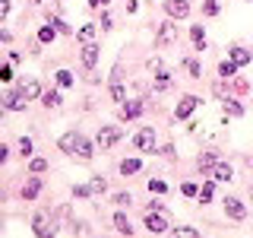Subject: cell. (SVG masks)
Segmentation results:
<instances>
[{
    "label": "cell",
    "mask_w": 253,
    "mask_h": 238,
    "mask_svg": "<svg viewBox=\"0 0 253 238\" xmlns=\"http://www.w3.org/2000/svg\"><path fill=\"white\" fill-rule=\"evenodd\" d=\"M22 92H26L29 99H38V95H42V86H38V79H26V83H22Z\"/></svg>",
    "instance_id": "22"
},
{
    "label": "cell",
    "mask_w": 253,
    "mask_h": 238,
    "mask_svg": "<svg viewBox=\"0 0 253 238\" xmlns=\"http://www.w3.org/2000/svg\"><path fill=\"white\" fill-rule=\"evenodd\" d=\"M54 35H57V29H54V26H42V29H38V42H54Z\"/></svg>",
    "instance_id": "25"
},
{
    "label": "cell",
    "mask_w": 253,
    "mask_h": 238,
    "mask_svg": "<svg viewBox=\"0 0 253 238\" xmlns=\"http://www.w3.org/2000/svg\"><path fill=\"white\" fill-rule=\"evenodd\" d=\"M51 26H54V29H57V32H63V35H70V32H73V29H70V26H67V22H63V19H54V22H51Z\"/></svg>",
    "instance_id": "40"
},
{
    "label": "cell",
    "mask_w": 253,
    "mask_h": 238,
    "mask_svg": "<svg viewBox=\"0 0 253 238\" xmlns=\"http://www.w3.org/2000/svg\"><path fill=\"white\" fill-rule=\"evenodd\" d=\"M6 13H10V0H0V19H6Z\"/></svg>",
    "instance_id": "42"
},
{
    "label": "cell",
    "mask_w": 253,
    "mask_h": 238,
    "mask_svg": "<svg viewBox=\"0 0 253 238\" xmlns=\"http://www.w3.org/2000/svg\"><path fill=\"white\" fill-rule=\"evenodd\" d=\"M168 86H171V73L168 70H158L155 73V89H168Z\"/></svg>",
    "instance_id": "24"
},
{
    "label": "cell",
    "mask_w": 253,
    "mask_h": 238,
    "mask_svg": "<svg viewBox=\"0 0 253 238\" xmlns=\"http://www.w3.org/2000/svg\"><path fill=\"white\" fill-rule=\"evenodd\" d=\"M32 229H35V235L38 238H54V219H51V213H44V210H38L35 213V219H32Z\"/></svg>",
    "instance_id": "1"
},
{
    "label": "cell",
    "mask_w": 253,
    "mask_h": 238,
    "mask_svg": "<svg viewBox=\"0 0 253 238\" xmlns=\"http://www.w3.org/2000/svg\"><path fill=\"white\" fill-rule=\"evenodd\" d=\"M19 153L26 156V159L32 156V140H29V137H22V140H19Z\"/></svg>",
    "instance_id": "37"
},
{
    "label": "cell",
    "mask_w": 253,
    "mask_h": 238,
    "mask_svg": "<svg viewBox=\"0 0 253 238\" xmlns=\"http://www.w3.org/2000/svg\"><path fill=\"white\" fill-rule=\"evenodd\" d=\"M105 190H108V181H105V178H92L89 184L73 187V194H76V197H89V194H105Z\"/></svg>",
    "instance_id": "5"
},
{
    "label": "cell",
    "mask_w": 253,
    "mask_h": 238,
    "mask_svg": "<svg viewBox=\"0 0 253 238\" xmlns=\"http://www.w3.org/2000/svg\"><path fill=\"white\" fill-rule=\"evenodd\" d=\"M114 226H117V232H121V235H133V226H130V219H126L124 213H117V216H114Z\"/></svg>",
    "instance_id": "21"
},
{
    "label": "cell",
    "mask_w": 253,
    "mask_h": 238,
    "mask_svg": "<svg viewBox=\"0 0 253 238\" xmlns=\"http://www.w3.org/2000/svg\"><path fill=\"white\" fill-rule=\"evenodd\" d=\"M38 190H42V178H29L26 187H22V197H26V200H35Z\"/></svg>",
    "instance_id": "14"
},
{
    "label": "cell",
    "mask_w": 253,
    "mask_h": 238,
    "mask_svg": "<svg viewBox=\"0 0 253 238\" xmlns=\"http://www.w3.org/2000/svg\"><path fill=\"white\" fill-rule=\"evenodd\" d=\"M92 38H95V26H83V29H79V42H85V45H89Z\"/></svg>",
    "instance_id": "32"
},
{
    "label": "cell",
    "mask_w": 253,
    "mask_h": 238,
    "mask_svg": "<svg viewBox=\"0 0 253 238\" xmlns=\"http://www.w3.org/2000/svg\"><path fill=\"white\" fill-rule=\"evenodd\" d=\"M212 194H215V187H212V181H209V184L200 187V194H196V197H200V203H206V200H212Z\"/></svg>",
    "instance_id": "31"
},
{
    "label": "cell",
    "mask_w": 253,
    "mask_h": 238,
    "mask_svg": "<svg viewBox=\"0 0 253 238\" xmlns=\"http://www.w3.org/2000/svg\"><path fill=\"white\" fill-rule=\"evenodd\" d=\"M26 102H29V95L26 92H13V95H6V108H10V111H22V108H26Z\"/></svg>",
    "instance_id": "12"
},
{
    "label": "cell",
    "mask_w": 253,
    "mask_h": 238,
    "mask_svg": "<svg viewBox=\"0 0 253 238\" xmlns=\"http://www.w3.org/2000/svg\"><path fill=\"white\" fill-rule=\"evenodd\" d=\"M187 63V70H190V73H193V76H203V70H200V63H196L193 58H190V60H184Z\"/></svg>",
    "instance_id": "39"
},
{
    "label": "cell",
    "mask_w": 253,
    "mask_h": 238,
    "mask_svg": "<svg viewBox=\"0 0 253 238\" xmlns=\"http://www.w3.org/2000/svg\"><path fill=\"white\" fill-rule=\"evenodd\" d=\"M225 213H228L231 219H237V222H241V219H247V206L237 200V197H228V200H225Z\"/></svg>",
    "instance_id": "10"
},
{
    "label": "cell",
    "mask_w": 253,
    "mask_h": 238,
    "mask_svg": "<svg viewBox=\"0 0 253 238\" xmlns=\"http://www.w3.org/2000/svg\"><path fill=\"white\" fill-rule=\"evenodd\" d=\"M250 197H253V187H250Z\"/></svg>",
    "instance_id": "45"
},
{
    "label": "cell",
    "mask_w": 253,
    "mask_h": 238,
    "mask_svg": "<svg viewBox=\"0 0 253 238\" xmlns=\"http://www.w3.org/2000/svg\"><path fill=\"white\" fill-rule=\"evenodd\" d=\"M79 140H83V133H76V130H70V133H63L60 137V153H70V156H76V146H79Z\"/></svg>",
    "instance_id": "9"
},
{
    "label": "cell",
    "mask_w": 253,
    "mask_h": 238,
    "mask_svg": "<svg viewBox=\"0 0 253 238\" xmlns=\"http://www.w3.org/2000/svg\"><path fill=\"white\" fill-rule=\"evenodd\" d=\"M139 169H142L139 159H124V162H121V175H124V178H126V175H136Z\"/></svg>",
    "instance_id": "18"
},
{
    "label": "cell",
    "mask_w": 253,
    "mask_h": 238,
    "mask_svg": "<svg viewBox=\"0 0 253 238\" xmlns=\"http://www.w3.org/2000/svg\"><path fill=\"white\" fill-rule=\"evenodd\" d=\"M218 159H215V153H203L200 159H196V169L200 172H212V165H215Z\"/></svg>",
    "instance_id": "16"
},
{
    "label": "cell",
    "mask_w": 253,
    "mask_h": 238,
    "mask_svg": "<svg viewBox=\"0 0 253 238\" xmlns=\"http://www.w3.org/2000/svg\"><path fill=\"white\" fill-rule=\"evenodd\" d=\"M42 102H44L47 108H57L60 105V92L57 89H47V92H42Z\"/></svg>",
    "instance_id": "23"
},
{
    "label": "cell",
    "mask_w": 253,
    "mask_h": 238,
    "mask_svg": "<svg viewBox=\"0 0 253 238\" xmlns=\"http://www.w3.org/2000/svg\"><path fill=\"white\" fill-rule=\"evenodd\" d=\"M83 63H85V67H89V70L95 67V63H98V48H95L92 42L83 48Z\"/></svg>",
    "instance_id": "15"
},
{
    "label": "cell",
    "mask_w": 253,
    "mask_h": 238,
    "mask_svg": "<svg viewBox=\"0 0 253 238\" xmlns=\"http://www.w3.org/2000/svg\"><path fill=\"white\" fill-rule=\"evenodd\" d=\"M234 70H237V63H234V60H221V63H218V73H221V79L234 76Z\"/></svg>",
    "instance_id": "26"
},
{
    "label": "cell",
    "mask_w": 253,
    "mask_h": 238,
    "mask_svg": "<svg viewBox=\"0 0 253 238\" xmlns=\"http://www.w3.org/2000/svg\"><path fill=\"white\" fill-rule=\"evenodd\" d=\"M114 203H117V206H130V203H133V197H130V194H117V197H114Z\"/></svg>",
    "instance_id": "41"
},
{
    "label": "cell",
    "mask_w": 253,
    "mask_h": 238,
    "mask_svg": "<svg viewBox=\"0 0 253 238\" xmlns=\"http://www.w3.org/2000/svg\"><path fill=\"white\" fill-rule=\"evenodd\" d=\"M196 105H200V99H196V95H184V99H180V105H177V111H174V118H177V121H184V118L193 115Z\"/></svg>",
    "instance_id": "7"
},
{
    "label": "cell",
    "mask_w": 253,
    "mask_h": 238,
    "mask_svg": "<svg viewBox=\"0 0 253 238\" xmlns=\"http://www.w3.org/2000/svg\"><path fill=\"white\" fill-rule=\"evenodd\" d=\"M225 115H231V118H241V115H244V108L237 105L234 99H225Z\"/></svg>",
    "instance_id": "27"
},
{
    "label": "cell",
    "mask_w": 253,
    "mask_h": 238,
    "mask_svg": "<svg viewBox=\"0 0 253 238\" xmlns=\"http://www.w3.org/2000/svg\"><path fill=\"white\" fill-rule=\"evenodd\" d=\"M142 111H146V105H142V102H126L121 115L126 118V121H133V118H139V115H142Z\"/></svg>",
    "instance_id": "13"
},
{
    "label": "cell",
    "mask_w": 253,
    "mask_h": 238,
    "mask_svg": "<svg viewBox=\"0 0 253 238\" xmlns=\"http://www.w3.org/2000/svg\"><path fill=\"white\" fill-rule=\"evenodd\" d=\"M165 10L171 19H184V16H190V3L187 0H165Z\"/></svg>",
    "instance_id": "6"
},
{
    "label": "cell",
    "mask_w": 253,
    "mask_h": 238,
    "mask_svg": "<svg viewBox=\"0 0 253 238\" xmlns=\"http://www.w3.org/2000/svg\"><path fill=\"white\" fill-rule=\"evenodd\" d=\"M76 156H79V159H83V162H89V159L95 156V153H92V143H89V140H85V137H83V140H79V146H76Z\"/></svg>",
    "instance_id": "19"
},
{
    "label": "cell",
    "mask_w": 253,
    "mask_h": 238,
    "mask_svg": "<svg viewBox=\"0 0 253 238\" xmlns=\"http://www.w3.org/2000/svg\"><path fill=\"white\" fill-rule=\"evenodd\" d=\"M6 156H10V149H6V146H3V143H0V165H3V162H6Z\"/></svg>",
    "instance_id": "44"
},
{
    "label": "cell",
    "mask_w": 253,
    "mask_h": 238,
    "mask_svg": "<svg viewBox=\"0 0 253 238\" xmlns=\"http://www.w3.org/2000/svg\"><path fill=\"white\" fill-rule=\"evenodd\" d=\"M10 79H13V67L3 63V67H0V83H10Z\"/></svg>",
    "instance_id": "36"
},
{
    "label": "cell",
    "mask_w": 253,
    "mask_h": 238,
    "mask_svg": "<svg viewBox=\"0 0 253 238\" xmlns=\"http://www.w3.org/2000/svg\"><path fill=\"white\" fill-rule=\"evenodd\" d=\"M121 137H124V130H121V127H101V130H98V137H95V146H98V149H111V146H114V143L121 140Z\"/></svg>",
    "instance_id": "2"
},
{
    "label": "cell",
    "mask_w": 253,
    "mask_h": 238,
    "mask_svg": "<svg viewBox=\"0 0 253 238\" xmlns=\"http://www.w3.org/2000/svg\"><path fill=\"white\" fill-rule=\"evenodd\" d=\"M89 6L92 10H101V6H108V0H89Z\"/></svg>",
    "instance_id": "43"
},
{
    "label": "cell",
    "mask_w": 253,
    "mask_h": 238,
    "mask_svg": "<svg viewBox=\"0 0 253 238\" xmlns=\"http://www.w3.org/2000/svg\"><path fill=\"white\" fill-rule=\"evenodd\" d=\"M209 175H212V181H231L234 178V172H231V165H228V162H215Z\"/></svg>",
    "instance_id": "11"
},
{
    "label": "cell",
    "mask_w": 253,
    "mask_h": 238,
    "mask_svg": "<svg viewBox=\"0 0 253 238\" xmlns=\"http://www.w3.org/2000/svg\"><path fill=\"white\" fill-rule=\"evenodd\" d=\"M165 190H168V184H165V181H149V194H165Z\"/></svg>",
    "instance_id": "34"
},
{
    "label": "cell",
    "mask_w": 253,
    "mask_h": 238,
    "mask_svg": "<svg viewBox=\"0 0 253 238\" xmlns=\"http://www.w3.org/2000/svg\"><path fill=\"white\" fill-rule=\"evenodd\" d=\"M111 95H114V102H126V89H124L121 83H117V79L111 83Z\"/></svg>",
    "instance_id": "29"
},
{
    "label": "cell",
    "mask_w": 253,
    "mask_h": 238,
    "mask_svg": "<svg viewBox=\"0 0 253 238\" xmlns=\"http://www.w3.org/2000/svg\"><path fill=\"white\" fill-rule=\"evenodd\" d=\"M180 194H184V197H196V194H200V187H196V184H190V181H187V184L180 187Z\"/></svg>",
    "instance_id": "38"
},
{
    "label": "cell",
    "mask_w": 253,
    "mask_h": 238,
    "mask_svg": "<svg viewBox=\"0 0 253 238\" xmlns=\"http://www.w3.org/2000/svg\"><path fill=\"white\" fill-rule=\"evenodd\" d=\"M174 238H200V232L190 226H180V229H174Z\"/></svg>",
    "instance_id": "30"
},
{
    "label": "cell",
    "mask_w": 253,
    "mask_h": 238,
    "mask_svg": "<svg viewBox=\"0 0 253 238\" xmlns=\"http://www.w3.org/2000/svg\"><path fill=\"white\" fill-rule=\"evenodd\" d=\"M190 38H193L196 51H206V32H203V26H193V29H190Z\"/></svg>",
    "instance_id": "17"
},
{
    "label": "cell",
    "mask_w": 253,
    "mask_h": 238,
    "mask_svg": "<svg viewBox=\"0 0 253 238\" xmlns=\"http://www.w3.org/2000/svg\"><path fill=\"white\" fill-rule=\"evenodd\" d=\"M231 60L237 63V67H244V63H250L253 58H250V51H247V48H234V51H231Z\"/></svg>",
    "instance_id": "20"
},
{
    "label": "cell",
    "mask_w": 253,
    "mask_h": 238,
    "mask_svg": "<svg viewBox=\"0 0 253 238\" xmlns=\"http://www.w3.org/2000/svg\"><path fill=\"white\" fill-rule=\"evenodd\" d=\"M136 146L142 149V153H152L155 149V130L152 127H142V130L136 133Z\"/></svg>",
    "instance_id": "8"
},
{
    "label": "cell",
    "mask_w": 253,
    "mask_h": 238,
    "mask_svg": "<svg viewBox=\"0 0 253 238\" xmlns=\"http://www.w3.org/2000/svg\"><path fill=\"white\" fill-rule=\"evenodd\" d=\"M57 86H60V89L73 86V73H70V70H57Z\"/></svg>",
    "instance_id": "28"
},
{
    "label": "cell",
    "mask_w": 253,
    "mask_h": 238,
    "mask_svg": "<svg viewBox=\"0 0 253 238\" xmlns=\"http://www.w3.org/2000/svg\"><path fill=\"white\" fill-rule=\"evenodd\" d=\"M146 229H149V232H155V235L168 232V216H165L162 210H149L146 213Z\"/></svg>",
    "instance_id": "3"
},
{
    "label": "cell",
    "mask_w": 253,
    "mask_h": 238,
    "mask_svg": "<svg viewBox=\"0 0 253 238\" xmlns=\"http://www.w3.org/2000/svg\"><path fill=\"white\" fill-rule=\"evenodd\" d=\"M203 13L206 16H215L218 13V0H206V3H203Z\"/></svg>",
    "instance_id": "35"
},
{
    "label": "cell",
    "mask_w": 253,
    "mask_h": 238,
    "mask_svg": "<svg viewBox=\"0 0 253 238\" xmlns=\"http://www.w3.org/2000/svg\"><path fill=\"white\" fill-rule=\"evenodd\" d=\"M174 42H177V26H174V22H162V29H158V35H155V45L168 48Z\"/></svg>",
    "instance_id": "4"
},
{
    "label": "cell",
    "mask_w": 253,
    "mask_h": 238,
    "mask_svg": "<svg viewBox=\"0 0 253 238\" xmlns=\"http://www.w3.org/2000/svg\"><path fill=\"white\" fill-rule=\"evenodd\" d=\"M29 169H32V175H42V172L47 169V162H44V159H32V162H29Z\"/></svg>",
    "instance_id": "33"
}]
</instances>
